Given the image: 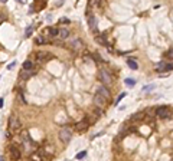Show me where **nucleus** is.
I'll use <instances>...</instances> for the list:
<instances>
[{
    "label": "nucleus",
    "mask_w": 173,
    "mask_h": 161,
    "mask_svg": "<svg viewBox=\"0 0 173 161\" xmlns=\"http://www.w3.org/2000/svg\"><path fill=\"white\" fill-rule=\"evenodd\" d=\"M97 94H98V95H101V97H102V98H105V99H108V98H110V95H111L107 86H98Z\"/></svg>",
    "instance_id": "8"
},
{
    "label": "nucleus",
    "mask_w": 173,
    "mask_h": 161,
    "mask_svg": "<svg viewBox=\"0 0 173 161\" xmlns=\"http://www.w3.org/2000/svg\"><path fill=\"white\" fill-rule=\"evenodd\" d=\"M105 104H107V99L102 98L101 95L95 94V97H94V105H97V106H100V108H104Z\"/></svg>",
    "instance_id": "7"
},
{
    "label": "nucleus",
    "mask_w": 173,
    "mask_h": 161,
    "mask_svg": "<svg viewBox=\"0 0 173 161\" xmlns=\"http://www.w3.org/2000/svg\"><path fill=\"white\" fill-rule=\"evenodd\" d=\"M10 158L13 161H17L20 158V150L17 147H10Z\"/></svg>",
    "instance_id": "10"
},
{
    "label": "nucleus",
    "mask_w": 173,
    "mask_h": 161,
    "mask_svg": "<svg viewBox=\"0 0 173 161\" xmlns=\"http://www.w3.org/2000/svg\"><path fill=\"white\" fill-rule=\"evenodd\" d=\"M46 42V39L43 37V36H39V37H36V43H45Z\"/></svg>",
    "instance_id": "23"
},
{
    "label": "nucleus",
    "mask_w": 173,
    "mask_h": 161,
    "mask_svg": "<svg viewBox=\"0 0 173 161\" xmlns=\"http://www.w3.org/2000/svg\"><path fill=\"white\" fill-rule=\"evenodd\" d=\"M32 32H33V26H28V28H26V30H25V36H28V37H29V36L32 35Z\"/></svg>",
    "instance_id": "19"
},
{
    "label": "nucleus",
    "mask_w": 173,
    "mask_h": 161,
    "mask_svg": "<svg viewBox=\"0 0 173 161\" xmlns=\"http://www.w3.org/2000/svg\"><path fill=\"white\" fill-rule=\"evenodd\" d=\"M7 19V13H5V12H0V23H2L3 20H6Z\"/></svg>",
    "instance_id": "21"
},
{
    "label": "nucleus",
    "mask_w": 173,
    "mask_h": 161,
    "mask_svg": "<svg viewBox=\"0 0 173 161\" xmlns=\"http://www.w3.org/2000/svg\"><path fill=\"white\" fill-rule=\"evenodd\" d=\"M71 138H72V129L71 128H68V127L61 128V131H59V140H61V143L68 144L71 141Z\"/></svg>",
    "instance_id": "1"
},
{
    "label": "nucleus",
    "mask_w": 173,
    "mask_h": 161,
    "mask_svg": "<svg viewBox=\"0 0 173 161\" xmlns=\"http://www.w3.org/2000/svg\"><path fill=\"white\" fill-rule=\"evenodd\" d=\"M156 71L157 72H170L172 71V62H169V63H166V62H159L157 65H156Z\"/></svg>",
    "instance_id": "4"
},
{
    "label": "nucleus",
    "mask_w": 173,
    "mask_h": 161,
    "mask_svg": "<svg viewBox=\"0 0 173 161\" xmlns=\"http://www.w3.org/2000/svg\"><path fill=\"white\" fill-rule=\"evenodd\" d=\"M71 46L75 49V51H79V49H82L84 48V43H82V40L81 39H74L72 42H71Z\"/></svg>",
    "instance_id": "12"
},
{
    "label": "nucleus",
    "mask_w": 173,
    "mask_h": 161,
    "mask_svg": "<svg viewBox=\"0 0 173 161\" xmlns=\"http://www.w3.org/2000/svg\"><path fill=\"white\" fill-rule=\"evenodd\" d=\"M85 155H86V151H81V152L77 154V160H82Z\"/></svg>",
    "instance_id": "20"
},
{
    "label": "nucleus",
    "mask_w": 173,
    "mask_h": 161,
    "mask_svg": "<svg viewBox=\"0 0 173 161\" xmlns=\"http://www.w3.org/2000/svg\"><path fill=\"white\" fill-rule=\"evenodd\" d=\"M33 74H35L33 71H22V72H20V75H19V78H20L22 81H26V79H29Z\"/></svg>",
    "instance_id": "13"
},
{
    "label": "nucleus",
    "mask_w": 173,
    "mask_h": 161,
    "mask_svg": "<svg viewBox=\"0 0 173 161\" xmlns=\"http://www.w3.org/2000/svg\"><path fill=\"white\" fill-rule=\"evenodd\" d=\"M98 79H100V82H102V86L111 85V81H113L110 72H108L107 69H100V72H98Z\"/></svg>",
    "instance_id": "2"
},
{
    "label": "nucleus",
    "mask_w": 173,
    "mask_h": 161,
    "mask_svg": "<svg viewBox=\"0 0 173 161\" xmlns=\"http://www.w3.org/2000/svg\"><path fill=\"white\" fill-rule=\"evenodd\" d=\"M127 65H128L130 68H131V69H134V71H136V69L139 68L137 62H136V60H133V59H127Z\"/></svg>",
    "instance_id": "17"
},
{
    "label": "nucleus",
    "mask_w": 173,
    "mask_h": 161,
    "mask_svg": "<svg viewBox=\"0 0 173 161\" xmlns=\"http://www.w3.org/2000/svg\"><path fill=\"white\" fill-rule=\"evenodd\" d=\"M88 25H90V29L92 32H97V19L95 16H92L91 13L88 14Z\"/></svg>",
    "instance_id": "9"
},
{
    "label": "nucleus",
    "mask_w": 173,
    "mask_h": 161,
    "mask_svg": "<svg viewBox=\"0 0 173 161\" xmlns=\"http://www.w3.org/2000/svg\"><path fill=\"white\" fill-rule=\"evenodd\" d=\"M62 5H63V2H62V0H58V2L55 3V6H58V7H59V6H62Z\"/></svg>",
    "instance_id": "27"
},
{
    "label": "nucleus",
    "mask_w": 173,
    "mask_h": 161,
    "mask_svg": "<svg viewBox=\"0 0 173 161\" xmlns=\"http://www.w3.org/2000/svg\"><path fill=\"white\" fill-rule=\"evenodd\" d=\"M95 40H97L98 43H105V39H104L102 36H97V37H95Z\"/></svg>",
    "instance_id": "24"
},
{
    "label": "nucleus",
    "mask_w": 173,
    "mask_h": 161,
    "mask_svg": "<svg viewBox=\"0 0 173 161\" xmlns=\"http://www.w3.org/2000/svg\"><path fill=\"white\" fill-rule=\"evenodd\" d=\"M86 125H88V121H86V120H82L81 122H78V124L75 125V128H77L78 131H81V129H84Z\"/></svg>",
    "instance_id": "16"
},
{
    "label": "nucleus",
    "mask_w": 173,
    "mask_h": 161,
    "mask_svg": "<svg viewBox=\"0 0 173 161\" xmlns=\"http://www.w3.org/2000/svg\"><path fill=\"white\" fill-rule=\"evenodd\" d=\"M155 88V85H147V86H143V92H149Z\"/></svg>",
    "instance_id": "22"
},
{
    "label": "nucleus",
    "mask_w": 173,
    "mask_h": 161,
    "mask_svg": "<svg viewBox=\"0 0 173 161\" xmlns=\"http://www.w3.org/2000/svg\"><path fill=\"white\" fill-rule=\"evenodd\" d=\"M36 58H38V60L40 62H48L49 59H52V55L49 53V52H43V51H40V52H38L36 53Z\"/></svg>",
    "instance_id": "6"
},
{
    "label": "nucleus",
    "mask_w": 173,
    "mask_h": 161,
    "mask_svg": "<svg viewBox=\"0 0 173 161\" xmlns=\"http://www.w3.org/2000/svg\"><path fill=\"white\" fill-rule=\"evenodd\" d=\"M124 82H125L127 86H134V85H136V79H131V78H127Z\"/></svg>",
    "instance_id": "18"
},
{
    "label": "nucleus",
    "mask_w": 173,
    "mask_h": 161,
    "mask_svg": "<svg viewBox=\"0 0 173 161\" xmlns=\"http://www.w3.org/2000/svg\"><path fill=\"white\" fill-rule=\"evenodd\" d=\"M15 65H16V62H12V63H9L7 69H13V68H15Z\"/></svg>",
    "instance_id": "26"
},
{
    "label": "nucleus",
    "mask_w": 173,
    "mask_h": 161,
    "mask_svg": "<svg viewBox=\"0 0 173 161\" xmlns=\"http://www.w3.org/2000/svg\"><path fill=\"white\" fill-rule=\"evenodd\" d=\"M45 33H48L49 37H55V36H58V29L56 28H46Z\"/></svg>",
    "instance_id": "14"
},
{
    "label": "nucleus",
    "mask_w": 173,
    "mask_h": 161,
    "mask_svg": "<svg viewBox=\"0 0 173 161\" xmlns=\"http://www.w3.org/2000/svg\"><path fill=\"white\" fill-rule=\"evenodd\" d=\"M3 106V98H0V108Z\"/></svg>",
    "instance_id": "28"
},
{
    "label": "nucleus",
    "mask_w": 173,
    "mask_h": 161,
    "mask_svg": "<svg viewBox=\"0 0 173 161\" xmlns=\"http://www.w3.org/2000/svg\"><path fill=\"white\" fill-rule=\"evenodd\" d=\"M20 127H22V124H20V120L17 118V115L12 114L10 118H9V129H10V132H17L20 129Z\"/></svg>",
    "instance_id": "3"
},
{
    "label": "nucleus",
    "mask_w": 173,
    "mask_h": 161,
    "mask_svg": "<svg viewBox=\"0 0 173 161\" xmlns=\"http://www.w3.org/2000/svg\"><path fill=\"white\" fill-rule=\"evenodd\" d=\"M33 69V62L32 60H25L23 62V71H32Z\"/></svg>",
    "instance_id": "15"
},
{
    "label": "nucleus",
    "mask_w": 173,
    "mask_h": 161,
    "mask_svg": "<svg viewBox=\"0 0 173 161\" xmlns=\"http://www.w3.org/2000/svg\"><path fill=\"white\" fill-rule=\"evenodd\" d=\"M124 97H125V92H121V95H120V97L117 98V101H116V105H117V104H118V102H120V101L124 98Z\"/></svg>",
    "instance_id": "25"
},
{
    "label": "nucleus",
    "mask_w": 173,
    "mask_h": 161,
    "mask_svg": "<svg viewBox=\"0 0 173 161\" xmlns=\"http://www.w3.org/2000/svg\"><path fill=\"white\" fill-rule=\"evenodd\" d=\"M0 161H6V160H5V157H0Z\"/></svg>",
    "instance_id": "29"
},
{
    "label": "nucleus",
    "mask_w": 173,
    "mask_h": 161,
    "mask_svg": "<svg viewBox=\"0 0 173 161\" xmlns=\"http://www.w3.org/2000/svg\"><path fill=\"white\" fill-rule=\"evenodd\" d=\"M169 114H170L169 106H159V108L156 109V115H157L159 118H167Z\"/></svg>",
    "instance_id": "5"
},
{
    "label": "nucleus",
    "mask_w": 173,
    "mask_h": 161,
    "mask_svg": "<svg viewBox=\"0 0 173 161\" xmlns=\"http://www.w3.org/2000/svg\"><path fill=\"white\" fill-rule=\"evenodd\" d=\"M68 36H69V30L67 28L58 29V37H61V39H68Z\"/></svg>",
    "instance_id": "11"
}]
</instances>
